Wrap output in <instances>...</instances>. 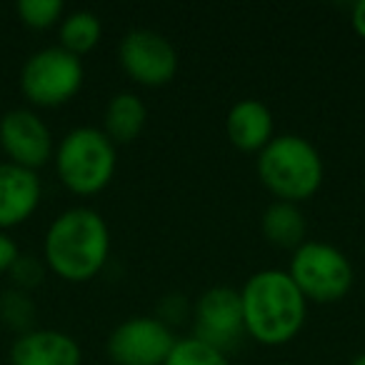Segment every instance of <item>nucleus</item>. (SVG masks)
I'll list each match as a JSON object with an SVG mask.
<instances>
[{
	"label": "nucleus",
	"instance_id": "nucleus-6",
	"mask_svg": "<svg viewBox=\"0 0 365 365\" xmlns=\"http://www.w3.org/2000/svg\"><path fill=\"white\" fill-rule=\"evenodd\" d=\"M86 81L83 61L61 46L33 53L21 71V91L33 106L58 108L78 96Z\"/></svg>",
	"mask_w": 365,
	"mask_h": 365
},
{
	"label": "nucleus",
	"instance_id": "nucleus-18",
	"mask_svg": "<svg viewBox=\"0 0 365 365\" xmlns=\"http://www.w3.org/2000/svg\"><path fill=\"white\" fill-rule=\"evenodd\" d=\"M0 318L6 320L11 328L28 333V328L36 320V303H33L31 293H23V290L13 288L8 290L3 298H0Z\"/></svg>",
	"mask_w": 365,
	"mask_h": 365
},
{
	"label": "nucleus",
	"instance_id": "nucleus-9",
	"mask_svg": "<svg viewBox=\"0 0 365 365\" xmlns=\"http://www.w3.org/2000/svg\"><path fill=\"white\" fill-rule=\"evenodd\" d=\"M118 61L125 76L143 88H160L175 78L178 53L165 36L155 31H130L118 46Z\"/></svg>",
	"mask_w": 365,
	"mask_h": 365
},
{
	"label": "nucleus",
	"instance_id": "nucleus-21",
	"mask_svg": "<svg viewBox=\"0 0 365 365\" xmlns=\"http://www.w3.org/2000/svg\"><path fill=\"white\" fill-rule=\"evenodd\" d=\"M18 258H21L18 243L6 233V230H0V273H8Z\"/></svg>",
	"mask_w": 365,
	"mask_h": 365
},
{
	"label": "nucleus",
	"instance_id": "nucleus-19",
	"mask_svg": "<svg viewBox=\"0 0 365 365\" xmlns=\"http://www.w3.org/2000/svg\"><path fill=\"white\" fill-rule=\"evenodd\" d=\"M16 13L23 26L33 31H48L56 23H61L63 3L61 0H21L16 6Z\"/></svg>",
	"mask_w": 365,
	"mask_h": 365
},
{
	"label": "nucleus",
	"instance_id": "nucleus-13",
	"mask_svg": "<svg viewBox=\"0 0 365 365\" xmlns=\"http://www.w3.org/2000/svg\"><path fill=\"white\" fill-rule=\"evenodd\" d=\"M225 133L233 148L243 153H260L273 140V113L255 98L238 101L225 115Z\"/></svg>",
	"mask_w": 365,
	"mask_h": 365
},
{
	"label": "nucleus",
	"instance_id": "nucleus-2",
	"mask_svg": "<svg viewBox=\"0 0 365 365\" xmlns=\"http://www.w3.org/2000/svg\"><path fill=\"white\" fill-rule=\"evenodd\" d=\"M110 255V230L98 210L71 208L48 225L43 258L46 265L68 283L93 280Z\"/></svg>",
	"mask_w": 365,
	"mask_h": 365
},
{
	"label": "nucleus",
	"instance_id": "nucleus-16",
	"mask_svg": "<svg viewBox=\"0 0 365 365\" xmlns=\"http://www.w3.org/2000/svg\"><path fill=\"white\" fill-rule=\"evenodd\" d=\"M103 36V23L96 13L91 11H76L66 16L58 28V38H61V48L73 56L83 58L91 53L93 48L101 43Z\"/></svg>",
	"mask_w": 365,
	"mask_h": 365
},
{
	"label": "nucleus",
	"instance_id": "nucleus-4",
	"mask_svg": "<svg viewBox=\"0 0 365 365\" xmlns=\"http://www.w3.org/2000/svg\"><path fill=\"white\" fill-rule=\"evenodd\" d=\"M61 182L76 195H96L110 185L118 155L103 128H76L53 153Z\"/></svg>",
	"mask_w": 365,
	"mask_h": 365
},
{
	"label": "nucleus",
	"instance_id": "nucleus-7",
	"mask_svg": "<svg viewBox=\"0 0 365 365\" xmlns=\"http://www.w3.org/2000/svg\"><path fill=\"white\" fill-rule=\"evenodd\" d=\"M245 335L248 333H245L240 290L215 285L193 303V338L228 355V350L238 348Z\"/></svg>",
	"mask_w": 365,
	"mask_h": 365
},
{
	"label": "nucleus",
	"instance_id": "nucleus-5",
	"mask_svg": "<svg viewBox=\"0 0 365 365\" xmlns=\"http://www.w3.org/2000/svg\"><path fill=\"white\" fill-rule=\"evenodd\" d=\"M288 275L303 298L313 303H338L353 288V265L348 255L320 240H305L295 250Z\"/></svg>",
	"mask_w": 365,
	"mask_h": 365
},
{
	"label": "nucleus",
	"instance_id": "nucleus-1",
	"mask_svg": "<svg viewBox=\"0 0 365 365\" xmlns=\"http://www.w3.org/2000/svg\"><path fill=\"white\" fill-rule=\"evenodd\" d=\"M245 333L260 345H285L303 330L308 300L288 270H258L240 290Z\"/></svg>",
	"mask_w": 365,
	"mask_h": 365
},
{
	"label": "nucleus",
	"instance_id": "nucleus-14",
	"mask_svg": "<svg viewBox=\"0 0 365 365\" xmlns=\"http://www.w3.org/2000/svg\"><path fill=\"white\" fill-rule=\"evenodd\" d=\"M148 123V108L135 93H115L106 108L103 118V133L110 138L113 145H130L138 140Z\"/></svg>",
	"mask_w": 365,
	"mask_h": 365
},
{
	"label": "nucleus",
	"instance_id": "nucleus-17",
	"mask_svg": "<svg viewBox=\"0 0 365 365\" xmlns=\"http://www.w3.org/2000/svg\"><path fill=\"white\" fill-rule=\"evenodd\" d=\"M165 365H230V360L223 350L205 345L203 340L190 335L185 340H178L175 348L168 355Z\"/></svg>",
	"mask_w": 365,
	"mask_h": 365
},
{
	"label": "nucleus",
	"instance_id": "nucleus-20",
	"mask_svg": "<svg viewBox=\"0 0 365 365\" xmlns=\"http://www.w3.org/2000/svg\"><path fill=\"white\" fill-rule=\"evenodd\" d=\"M8 273H11L18 290L31 293V290L38 288V285L43 283V278H46V265H43V260L36 258V255L21 253V258L13 263V268L8 270Z\"/></svg>",
	"mask_w": 365,
	"mask_h": 365
},
{
	"label": "nucleus",
	"instance_id": "nucleus-10",
	"mask_svg": "<svg viewBox=\"0 0 365 365\" xmlns=\"http://www.w3.org/2000/svg\"><path fill=\"white\" fill-rule=\"evenodd\" d=\"M0 148L8 163L38 173L53 155V135L38 113L16 108L0 118Z\"/></svg>",
	"mask_w": 365,
	"mask_h": 365
},
{
	"label": "nucleus",
	"instance_id": "nucleus-12",
	"mask_svg": "<svg viewBox=\"0 0 365 365\" xmlns=\"http://www.w3.org/2000/svg\"><path fill=\"white\" fill-rule=\"evenodd\" d=\"M11 365H83V350L63 330H28L13 343Z\"/></svg>",
	"mask_w": 365,
	"mask_h": 365
},
{
	"label": "nucleus",
	"instance_id": "nucleus-23",
	"mask_svg": "<svg viewBox=\"0 0 365 365\" xmlns=\"http://www.w3.org/2000/svg\"><path fill=\"white\" fill-rule=\"evenodd\" d=\"M350 365H365V353H363V355H358V358L350 360Z\"/></svg>",
	"mask_w": 365,
	"mask_h": 365
},
{
	"label": "nucleus",
	"instance_id": "nucleus-15",
	"mask_svg": "<svg viewBox=\"0 0 365 365\" xmlns=\"http://www.w3.org/2000/svg\"><path fill=\"white\" fill-rule=\"evenodd\" d=\"M260 230H263L265 240L280 250H298L305 243V233H308V223L295 203H283L275 200L265 208L263 218H260Z\"/></svg>",
	"mask_w": 365,
	"mask_h": 365
},
{
	"label": "nucleus",
	"instance_id": "nucleus-11",
	"mask_svg": "<svg viewBox=\"0 0 365 365\" xmlns=\"http://www.w3.org/2000/svg\"><path fill=\"white\" fill-rule=\"evenodd\" d=\"M43 185L36 170L0 163V230L26 223L38 210Z\"/></svg>",
	"mask_w": 365,
	"mask_h": 365
},
{
	"label": "nucleus",
	"instance_id": "nucleus-8",
	"mask_svg": "<svg viewBox=\"0 0 365 365\" xmlns=\"http://www.w3.org/2000/svg\"><path fill=\"white\" fill-rule=\"evenodd\" d=\"M178 338L170 325L158 318L135 315L118 325L108 338V358L113 365H165Z\"/></svg>",
	"mask_w": 365,
	"mask_h": 365
},
{
	"label": "nucleus",
	"instance_id": "nucleus-3",
	"mask_svg": "<svg viewBox=\"0 0 365 365\" xmlns=\"http://www.w3.org/2000/svg\"><path fill=\"white\" fill-rule=\"evenodd\" d=\"M255 170L275 198L295 205L313 198L325 178L318 148L300 135H275L258 153Z\"/></svg>",
	"mask_w": 365,
	"mask_h": 365
},
{
	"label": "nucleus",
	"instance_id": "nucleus-22",
	"mask_svg": "<svg viewBox=\"0 0 365 365\" xmlns=\"http://www.w3.org/2000/svg\"><path fill=\"white\" fill-rule=\"evenodd\" d=\"M350 23H353V31L365 41V0H360V3H355V6H353Z\"/></svg>",
	"mask_w": 365,
	"mask_h": 365
}]
</instances>
